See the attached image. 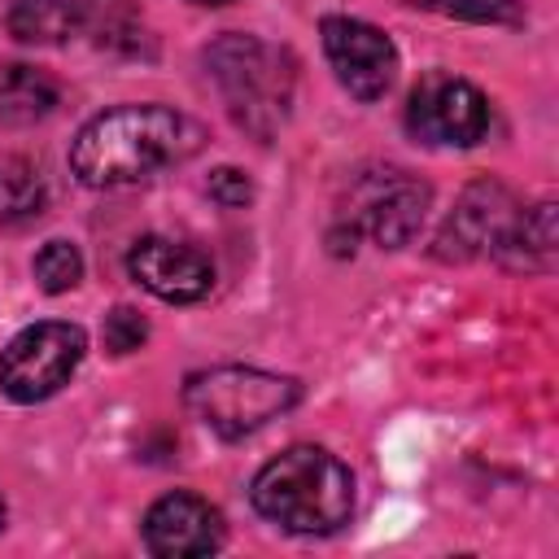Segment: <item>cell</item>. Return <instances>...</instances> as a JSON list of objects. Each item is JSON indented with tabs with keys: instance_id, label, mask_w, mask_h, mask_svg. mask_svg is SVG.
<instances>
[{
	"instance_id": "13",
	"label": "cell",
	"mask_w": 559,
	"mask_h": 559,
	"mask_svg": "<svg viewBox=\"0 0 559 559\" xmlns=\"http://www.w3.org/2000/svg\"><path fill=\"white\" fill-rule=\"evenodd\" d=\"M57 83L35 70V66H4L0 70V122L9 127H31V122H44L52 109H57Z\"/></svg>"
},
{
	"instance_id": "19",
	"label": "cell",
	"mask_w": 559,
	"mask_h": 559,
	"mask_svg": "<svg viewBox=\"0 0 559 559\" xmlns=\"http://www.w3.org/2000/svg\"><path fill=\"white\" fill-rule=\"evenodd\" d=\"M100 336H105V349H109V354H131V349H140V345H144L148 323H144V314H140V310H131V306H114V310L105 314Z\"/></svg>"
},
{
	"instance_id": "18",
	"label": "cell",
	"mask_w": 559,
	"mask_h": 559,
	"mask_svg": "<svg viewBox=\"0 0 559 559\" xmlns=\"http://www.w3.org/2000/svg\"><path fill=\"white\" fill-rule=\"evenodd\" d=\"M424 4L445 17H467V22H502V26L524 22L520 0H424Z\"/></svg>"
},
{
	"instance_id": "11",
	"label": "cell",
	"mask_w": 559,
	"mask_h": 559,
	"mask_svg": "<svg viewBox=\"0 0 559 559\" xmlns=\"http://www.w3.org/2000/svg\"><path fill=\"white\" fill-rule=\"evenodd\" d=\"M515 205H511V192L498 183V179H480V183H467L463 197L454 201L450 218L441 223L437 240H432V253L441 262H467L485 249H493L498 231L511 223Z\"/></svg>"
},
{
	"instance_id": "21",
	"label": "cell",
	"mask_w": 559,
	"mask_h": 559,
	"mask_svg": "<svg viewBox=\"0 0 559 559\" xmlns=\"http://www.w3.org/2000/svg\"><path fill=\"white\" fill-rule=\"evenodd\" d=\"M192 4H236V0H192Z\"/></svg>"
},
{
	"instance_id": "2",
	"label": "cell",
	"mask_w": 559,
	"mask_h": 559,
	"mask_svg": "<svg viewBox=\"0 0 559 559\" xmlns=\"http://www.w3.org/2000/svg\"><path fill=\"white\" fill-rule=\"evenodd\" d=\"M253 511L284 533L323 537L354 515V476L323 445H293L253 476Z\"/></svg>"
},
{
	"instance_id": "6",
	"label": "cell",
	"mask_w": 559,
	"mask_h": 559,
	"mask_svg": "<svg viewBox=\"0 0 559 559\" xmlns=\"http://www.w3.org/2000/svg\"><path fill=\"white\" fill-rule=\"evenodd\" d=\"M406 127L424 144L472 148L489 131V100L476 83L445 70H428L406 100Z\"/></svg>"
},
{
	"instance_id": "10",
	"label": "cell",
	"mask_w": 559,
	"mask_h": 559,
	"mask_svg": "<svg viewBox=\"0 0 559 559\" xmlns=\"http://www.w3.org/2000/svg\"><path fill=\"white\" fill-rule=\"evenodd\" d=\"M227 528L218 507H210L205 498L175 489L166 498H157L144 515V546L157 559H197V555H214L223 546Z\"/></svg>"
},
{
	"instance_id": "22",
	"label": "cell",
	"mask_w": 559,
	"mask_h": 559,
	"mask_svg": "<svg viewBox=\"0 0 559 559\" xmlns=\"http://www.w3.org/2000/svg\"><path fill=\"white\" fill-rule=\"evenodd\" d=\"M0 528H4V493H0Z\"/></svg>"
},
{
	"instance_id": "15",
	"label": "cell",
	"mask_w": 559,
	"mask_h": 559,
	"mask_svg": "<svg viewBox=\"0 0 559 559\" xmlns=\"http://www.w3.org/2000/svg\"><path fill=\"white\" fill-rule=\"evenodd\" d=\"M44 205H48V188H44L39 170L22 157L0 162V223L26 227L44 214Z\"/></svg>"
},
{
	"instance_id": "8",
	"label": "cell",
	"mask_w": 559,
	"mask_h": 559,
	"mask_svg": "<svg viewBox=\"0 0 559 559\" xmlns=\"http://www.w3.org/2000/svg\"><path fill=\"white\" fill-rule=\"evenodd\" d=\"M319 35H323V52L341 79V87L358 100H380L393 79H397V48L393 39L371 26V22H358V17H341V13H328L319 22Z\"/></svg>"
},
{
	"instance_id": "5",
	"label": "cell",
	"mask_w": 559,
	"mask_h": 559,
	"mask_svg": "<svg viewBox=\"0 0 559 559\" xmlns=\"http://www.w3.org/2000/svg\"><path fill=\"white\" fill-rule=\"evenodd\" d=\"M83 354H87V336L79 323H61V319L31 323L0 349V393L9 402L35 406L70 384Z\"/></svg>"
},
{
	"instance_id": "12",
	"label": "cell",
	"mask_w": 559,
	"mask_h": 559,
	"mask_svg": "<svg viewBox=\"0 0 559 559\" xmlns=\"http://www.w3.org/2000/svg\"><path fill=\"white\" fill-rule=\"evenodd\" d=\"M493 253L511 271H550L559 253V231H555V205L542 201L524 214H511V223L498 231Z\"/></svg>"
},
{
	"instance_id": "7",
	"label": "cell",
	"mask_w": 559,
	"mask_h": 559,
	"mask_svg": "<svg viewBox=\"0 0 559 559\" xmlns=\"http://www.w3.org/2000/svg\"><path fill=\"white\" fill-rule=\"evenodd\" d=\"M428 183L411 179L406 170H380L358 179L349 197V236H371L380 249H402L424 227L428 214Z\"/></svg>"
},
{
	"instance_id": "4",
	"label": "cell",
	"mask_w": 559,
	"mask_h": 559,
	"mask_svg": "<svg viewBox=\"0 0 559 559\" xmlns=\"http://www.w3.org/2000/svg\"><path fill=\"white\" fill-rule=\"evenodd\" d=\"M301 402V384L262 367H210L183 380V406L223 441H240Z\"/></svg>"
},
{
	"instance_id": "20",
	"label": "cell",
	"mask_w": 559,
	"mask_h": 559,
	"mask_svg": "<svg viewBox=\"0 0 559 559\" xmlns=\"http://www.w3.org/2000/svg\"><path fill=\"white\" fill-rule=\"evenodd\" d=\"M210 197H214L223 210H240V205L253 201V183H249L245 170H236V166H218V170L210 175Z\"/></svg>"
},
{
	"instance_id": "1",
	"label": "cell",
	"mask_w": 559,
	"mask_h": 559,
	"mask_svg": "<svg viewBox=\"0 0 559 559\" xmlns=\"http://www.w3.org/2000/svg\"><path fill=\"white\" fill-rule=\"evenodd\" d=\"M201 144V127L166 105H118L96 114L70 144V170L87 188H127L179 166Z\"/></svg>"
},
{
	"instance_id": "3",
	"label": "cell",
	"mask_w": 559,
	"mask_h": 559,
	"mask_svg": "<svg viewBox=\"0 0 559 559\" xmlns=\"http://www.w3.org/2000/svg\"><path fill=\"white\" fill-rule=\"evenodd\" d=\"M205 70L240 131L271 140L284 127L297 87V61L288 48L258 35H223L205 48Z\"/></svg>"
},
{
	"instance_id": "14",
	"label": "cell",
	"mask_w": 559,
	"mask_h": 559,
	"mask_svg": "<svg viewBox=\"0 0 559 559\" xmlns=\"http://www.w3.org/2000/svg\"><path fill=\"white\" fill-rule=\"evenodd\" d=\"M83 26L79 0H13L9 35L22 44H66Z\"/></svg>"
},
{
	"instance_id": "16",
	"label": "cell",
	"mask_w": 559,
	"mask_h": 559,
	"mask_svg": "<svg viewBox=\"0 0 559 559\" xmlns=\"http://www.w3.org/2000/svg\"><path fill=\"white\" fill-rule=\"evenodd\" d=\"M83 26L96 35L100 48H118V52H140L144 44V26L131 17V4L127 0H92L83 9Z\"/></svg>"
},
{
	"instance_id": "17",
	"label": "cell",
	"mask_w": 559,
	"mask_h": 559,
	"mask_svg": "<svg viewBox=\"0 0 559 559\" xmlns=\"http://www.w3.org/2000/svg\"><path fill=\"white\" fill-rule=\"evenodd\" d=\"M31 271H35V284L57 297V293H66V288H74L83 280V253L70 240H48L35 253V266Z\"/></svg>"
},
{
	"instance_id": "9",
	"label": "cell",
	"mask_w": 559,
	"mask_h": 559,
	"mask_svg": "<svg viewBox=\"0 0 559 559\" xmlns=\"http://www.w3.org/2000/svg\"><path fill=\"white\" fill-rule=\"evenodd\" d=\"M127 271H131V280L140 288H148L153 297L175 301V306L201 301L214 288V262L201 249L166 240V236L135 240L131 253H127Z\"/></svg>"
}]
</instances>
